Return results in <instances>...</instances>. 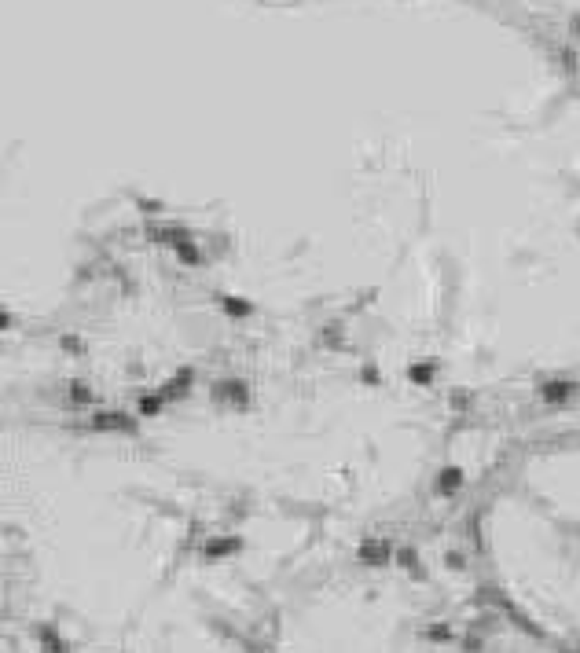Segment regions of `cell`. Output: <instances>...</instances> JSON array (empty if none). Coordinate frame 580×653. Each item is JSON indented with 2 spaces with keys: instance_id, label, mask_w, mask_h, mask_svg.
<instances>
[]
</instances>
